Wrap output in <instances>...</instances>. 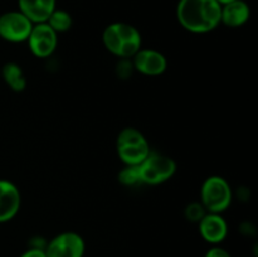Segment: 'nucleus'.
Here are the masks:
<instances>
[{
  "mask_svg": "<svg viewBox=\"0 0 258 257\" xmlns=\"http://www.w3.org/2000/svg\"><path fill=\"white\" fill-rule=\"evenodd\" d=\"M222 5L217 0H179L176 18L193 34H206L221 25Z\"/></svg>",
  "mask_w": 258,
  "mask_h": 257,
  "instance_id": "f257e3e1",
  "label": "nucleus"
},
{
  "mask_svg": "<svg viewBox=\"0 0 258 257\" xmlns=\"http://www.w3.org/2000/svg\"><path fill=\"white\" fill-rule=\"evenodd\" d=\"M102 43L111 54L122 59L133 58L141 49V34L134 25L123 22L111 23L102 33Z\"/></svg>",
  "mask_w": 258,
  "mask_h": 257,
  "instance_id": "f03ea898",
  "label": "nucleus"
},
{
  "mask_svg": "<svg viewBox=\"0 0 258 257\" xmlns=\"http://www.w3.org/2000/svg\"><path fill=\"white\" fill-rule=\"evenodd\" d=\"M116 148L118 158L128 166L140 165L151 153L148 139L135 127H125L120 131Z\"/></svg>",
  "mask_w": 258,
  "mask_h": 257,
  "instance_id": "7ed1b4c3",
  "label": "nucleus"
},
{
  "mask_svg": "<svg viewBox=\"0 0 258 257\" xmlns=\"http://www.w3.org/2000/svg\"><path fill=\"white\" fill-rule=\"evenodd\" d=\"M231 185L224 178L219 175L208 176L201 188V203L207 212L223 213L232 203Z\"/></svg>",
  "mask_w": 258,
  "mask_h": 257,
  "instance_id": "20e7f679",
  "label": "nucleus"
},
{
  "mask_svg": "<svg viewBox=\"0 0 258 257\" xmlns=\"http://www.w3.org/2000/svg\"><path fill=\"white\" fill-rule=\"evenodd\" d=\"M141 184L160 185L170 180L176 173V163L170 156L160 153H150L148 158L138 165Z\"/></svg>",
  "mask_w": 258,
  "mask_h": 257,
  "instance_id": "39448f33",
  "label": "nucleus"
},
{
  "mask_svg": "<svg viewBox=\"0 0 258 257\" xmlns=\"http://www.w3.org/2000/svg\"><path fill=\"white\" fill-rule=\"evenodd\" d=\"M33 23L19 10H10L0 15V38L9 43L27 42Z\"/></svg>",
  "mask_w": 258,
  "mask_h": 257,
  "instance_id": "423d86ee",
  "label": "nucleus"
},
{
  "mask_svg": "<svg viewBox=\"0 0 258 257\" xmlns=\"http://www.w3.org/2000/svg\"><path fill=\"white\" fill-rule=\"evenodd\" d=\"M86 244L82 237L72 231L62 232L45 244L47 257H83Z\"/></svg>",
  "mask_w": 258,
  "mask_h": 257,
  "instance_id": "0eeeda50",
  "label": "nucleus"
},
{
  "mask_svg": "<svg viewBox=\"0 0 258 257\" xmlns=\"http://www.w3.org/2000/svg\"><path fill=\"white\" fill-rule=\"evenodd\" d=\"M27 43L34 57L48 58L57 49L58 34L47 23H38L33 25Z\"/></svg>",
  "mask_w": 258,
  "mask_h": 257,
  "instance_id": "6e6552de",
  "label": "nucleus"
},
{
  "mask_svg": "<svg viewBox=\"0 0 258 257\" xmlns=\"http://www.w3.org/2000/svg\"><path fill=\"white\" fill-rule=\"evenodd\" d=\"M133 67L145 76H160L168 68V60L163 53L150 48H141L133 58Z\"/></svg>",
  "mask_w": 258,
  "mask_h": 257,
  "instance_id": "1a4fd4ad",
  "label": "nucleus"
},
{
  "mask_svg": "<svg viewBox=\"0 0 258 257\" xmlns=\"http://www.w3.org/2000/svg\"><path fill=\"white\" fill-rule=\"evenodd\" d=\"M198 231L202 238L211 244H219L227 238L228 224L221 213L207 212L198 222Z\"/></svg>",
  "mask_w": 258,
  "mask_h": 257,
  "instance_id": "9d476101",
  "label": "nucleus"
},
{
  "mask_svg": "<svg viewBox=\"0 0 258 257\" xmlns=\"http://www.w3.org/2000/svg\"><path fill=\"white\" fill-rule=\"evenodd\" d=\"M22 197L18 186L5 179H0V223L9 222L19 212Z\"/></svg>",
  "mask_w": 258,
  "mask_h": 257,
  "instance_id": "9b49d317",
  "label": "nucleus"
},
{
  "mask_svg": "<svg viewBox=\"0 0 258 257\" xmlns=\"http://www.w3.org/2000/svg\"><path fill=\"white\" fill-rule=\"evenodd\" d=\"M57 8V0H18V10L33 24L45 23Z\"/></svg>",
  "mask_w": 258,
  "mask_h": 257,
  "instance_id": "f8f14e48",
  "label": "nucleus"
},
{
  "mask_svg": "<svg viewBox=\"0 0 258 257\" xmlns=\"http://www.w3.org/2000/svg\"><path fill=\"white\" fill-rule=\"evenodd\" d=\"M251 18V8L244 0H234L222 5L221 24L229 28H239Z\"/></svg>",
  "mask_w": 258,
  "mask_h": 257,
  "instance_id": "ddd939ff",
  "label": "nucleus"
},
{
  "mask_svg": "<svg viewBox=\"0 0 258 257\" xmlns=\"http://www.w3.org/2000/svg\"><path fill=\"white\" fill-rule=\"evenodd\" d=\"M2 75L5 83L14 92H22L27 87V77H25L24 72L20 68V66L17 65V63L9 62L7 65H4V67L2 70Z\"/></svg>",
  "mask_w": 258,
  "mask_h": 257,
  "instance_id": "4468645a",
  "label": "nucleus"
},
{
  "mask_svg": "<svg viewBox=\"0 0 258 257\" xmlns=\"http://www.w3.org/2000/svg\"><path fill=\"white\" fill-rule=\"evenodd\" d=\"M45 23H47V24L49 25V27L52 28L57 34H59V33H64L71 29L73 20H72V17H71V14L67 12V10L55 8Z\"/></svg>",
  "mask_w": 258,
  "mask_h": 257,
  "instance_id": "2eb2a0df",
  "label": "nucleus"
},
{
  "mask_svg": "<svg viewBox=\"0 0 258 257\" xmlns=\"http://www.w3.org/2000/svg\"><path fill=\"white\" fill-rule=\"evenodd\" d=\"M118 181L125 186H133L136 185V184H141L138 166L126 165L125 168L118 173Z\"/></svg>",
  "mask_w": 258,
  "mask_h": 257,
  "instance_id": "dca6fc26",
  "label": "nucleus"
},
{
  "mask_svg": "<svg viewBox=\"0 0 258 257\" xmlns=\"http://www.w3.org/2000/svg\"><path fill=\"white\" fill-rule=\"evenodd\" d=\"M207 213L206 208L202 206V203H190L185 208V217L188 218V221L196 222L198 223L202 218L204 217V214Z\"/></svg>",
  "mask_w": 258,
  "mask_h": 257,
  "instance_id": "f3484780",
  "label": "nucleus"
},
{
  "mask_svg": "<svg viewBox=\"0 0 258 257\" xmlns=\"http://www.w3.org/2000/svg\"><path fill=\"white\" fill-rule=\"evenodd\" d=\"M204 257H232V256L227 249L222 248V247L217 246L216 244V246L211 247V248L206 252Z\"/></svg>",
  "mask_w": 258,
  "mask_h": 257,
  "instance_id": "a211bd4d",
  "label": "nucleus"
},
{
  "mask_svg": "<svg viewBox=\"0 0 258 257\" xmlns=\"http://www.w3.org/2000/svg\"><path fill=\"white\" fill-rule=\"evenodd\" d=\"M19 257H47L45 251L43 248H37V247H30L25 252H23Z\"/></svg>",
  "mask_w": 258,
  "mask_h": 257,
  "instance_id": "6ab92c4d",
  "label": "nucleus"
},
{
  "mask_svg": "<svg viewBox=\"0 0 258 257\" xmlns=\"http://www.w3.org/2000/svg\"><path fill=\"white\" fill-rule=\"evenodd\" d=\"M217 2H218L221 5H224V4H228V3L231 2H234V0H217Z\"/></svg>",
  "mask_w": 258,
  "mask_h": 257,
  "instance_id": "aec40b11",
  "label": "nucleus"
}]
</instances>
